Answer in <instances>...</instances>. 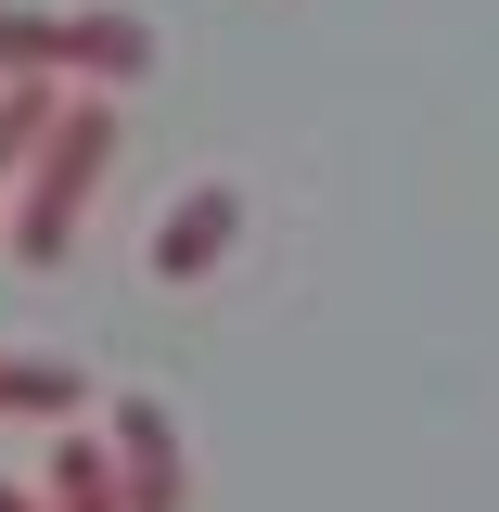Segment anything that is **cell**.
<instances>
[{"instance_id": "cell-1", "label": "cell", "mask_w": 499, "mask_h": 512, "mask_svg": "<svg viewBox=\"0 0 499 512\" xmlns=\"http://www.w3.org/2000/svg\"><path fill=\"white\" fill-rule=\"evenodd\" d=\"M103 167H116V90H64L52 141H39V167H26V192H13V256L26 269H64V244H77V218H90V192H103Z\"/></svg>"}, {"instance_id": "cell-2", "label": "cell", "mask_w": 499, "mask_h": 512, "mask_svg": "<svg viewBox=\"0 0 499 512\" xmlns=\"http://www.w3.org/2000/svg\"><path fill=\"white\" fill-rule=\"evenodd\" d=\"M231 244H244V180H192L180 205L154 218V244H141V256H154V282L180 295V282H218Z\"/></svg>"}, {"instance_id": "cell-3", "label": "cell", "mask_w": 499, "mask_h": 512, "mask_svg": "<svg viewBox=\"0 0 499 512\" xmlns=\"http://www.w3.org/2000/svg\"><path fill=\"white\" fill-rule=\"evenodd\" d=\"M116 474H128V512H192V461H180V423L154 397H116Z\"/></svg>"}, {"instance_id": "cell-4", "label": "cell", "mask_w": 499, "mask_h": 512, "mask_svg": "<svg viewBox=\"0 0 499 512\" xmlns=\"http://www.w3.org/2000/svg\"><path fill=\"white\" fill-rule=\"evenodd\" d=\"M64 77H77V90H141V77H154V26H141L128 0H77V13H64Z\"/></svg>"}, {"instance_id": "cell-5", "label": "cell", "mask_w": 499, "mask_h": 512, "mask_svg": "<svg viewBox=\"0 0 499 512\" xmlns=\"http://www.w3.org/2000/svg\"><path fill=\"white\" fill-rule=\"evenodd\" d=\"M39 500H52V512H128L116 436H77V423H64V436H52V461H39Z\"/></svg>"}, {"instance_id": "cell-6", "label": "cell", "mask_w": 499, "mask_h": 512, "mask_svg": "<svg viewBox=\"0 0 499 512\" xmlns=\"http://www.w3.org/2000/svg\"><path fill=\"white\" fill-rule=\"evenodd\" d=\"M52 116H64V90H52V77H13V90H0V218H13V192H26V167H39Z\"/></svg>"}, {"instance_id": "cell-7", "label": "cell", "mask_w": 499, "mask_h": 512, "mask_svg": "<svg viewBox=\"0 0 499 512\" xmlns=\"http://www.w3.org/2000/svg\"><path fill=\"white\" fill-rule=\"evenodd\" d=\"M77 397H90V384L64 372V359H26V346H0V410H13V423H77Z\"/></svg>"}, {"instance_id": "cell-8", "label": "cell", "mask_w": 499, "mask_h": 512, "mask_svg": "<svg viewBox=\"0 0 499 512\" xmlns=\"http://www.w3.org/2000/svg\"><path fill=\"white\" fill-rule=\"evenodd\" d=\"M13 77H64V13L0 0V90H13Z\"/></svg>"}, {"instance_id": "cell-9", "label": "cell", "mask_w": 499, "mask_h": 512, "mask_svg": "<svg viewBox=\"0 0 499 512\" xmlns=\"http://www.w3.org/2000/svg\"><path fill=\"white\" fill-rule=\"evenodd\" d=\"M0 512H52V500H39V487H13V474H0Z\"/></svg>"}]
</instances>
